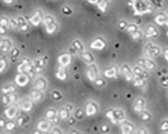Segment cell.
<instances>
[{"label": "cell", "instance_id": "obj_35", "mask_svg": "<svg viewBox=\"0 0 168 134\" xmlns=\"http://www.w3.org/2000/svg\"><path fill=\"white\" fill-rule=\"evenodd\" d=\"M54 116V112L52 111H48V113H47V117L48 118H52Z\"/></svg>", "mask_w": 168, "mask_h": 134}, {"label": "cell", "instance_id": "obj_34", "mask_svg": "<svg viewBox=\"0 0 168 134\" xmlns=\"http://www.w3.org/2000/svg\"><path fill=\"white\" fill-rule=\"evenodd\" d=\"M5 62L3 61V60H1V61H0V72L2 71L5 68Z\"/></svg>", "mask_w": 168, "mask_h": 134}, {"label": "cell", "instance_id": "obj_16", "mask_svg": "<svg viewBox=\"0 0 168 134\" xmlns=\"http://www.w3.org/2000/svg\"><path fill=\"white\" fill-rule=\"evenodd\" d=\"M40 20L41 18L40 14H39L38 12H36V14L30 18V20L33 25H34V26H38V25L40 24Z\"/></svg>", "mask_w": 168, "mask_h": 134}, {"label": "cell", "instance_id": "obj_20", "mask_svg": "<svg viewBox=\"0 0 168 134\" xmlns=\"http://www.w3.org/2000/svg\"><path fill=\"white\" fill-rule=\"evenodd\" d=\"M32 103L31 101H29V100H26V101H24L22 103L21 107L24 111H28L32 108Z\"/></svg>", "mask_w": 168, "mask_h": 134}, {"label": "cell", "instance_id": "obj_48", "mask_svg": "<svg viewBox=\"0 0 168 134\" xmlns=\"http://www.w3.org/2000/svg\"><path fill=\"white\" fill-rule=\"evenodd\" d=\"M4 1L6 2V3H11L12 0H4Z\"/></svg>", "mask_w": 168, "mask_h": 134}, {"label": "cell", "instance_id": "obj_30", "mask_svg": "<svg viewBox=\"0 0 168 134\" xmlns=\"http://www.w3.org/2000/svg\"><path fill=\"white\" fill-rule=\"evenodd\" d=\"M132 39L136 40L139 39L141 38V33L139 31L136 30V32L132 33Z\"/></svg>", "mask_w": 168, "mask_h": 134}, {"label": "cell", "instance_id": "obj_19", "mask_svg": "<svg viewBox=\"0 0 168 134\" xmlns=\"http://www.w3.org/2000/svg\"><path fill=\"white\" fill-rule=\"evenodd\" d=\"M50 126H51V124L47 122V121H43L38 124V129L42 131H46L49 129Z\"/></svg>", "mask_w": 168, "mask_h": 134}, {"label": "cell", "instance_id": "obj_40", "mask_svg": "<svg viewBox=\"0 0 168 134\" xmlns=\"http://www.w3.org/2000/svg\"><path fill=\"white\" fill-rule=\"evenodd\" d=\"M0 23H1V26H5L6 24H7V22L5 20H2Z\"/></svg>", "mask_w": 168, "mask_h": 134}, {"label": "cell", "instance_id": "obj_42", "mask_svg": "<svg viewBox=\"0 0 168 134\" xmlns=\"http://www.w3.org/2000/svg\"><path fill=\"white\" fill-rule=\"evenodd\" d=\"M15 99H16V97L14 95H12L11 97H10V100H11V101H14V100H15Z\"/></svg>", "mask_w": 168, "mask_h": 134}, {"label": "cell", "instance_id": "obj_39", "mask_svg": "<svg viewBox=\"0 0 168 134\" xmlns=\"http://www.w3.org/2000/svg\"><path fill=\"white\" fill-rule=\"evenodd\" d=\"M14 124H12V123H9L7 125V127H8V129H13L14 128Z\"/></svg>", "mask_w": 168, "mask_h": 134}, {"label": "cell", "instance_id": "obj_8", "mask_svg": "<svg viewBox=\"0 0 168 134\" xmlns=\"http://www.w3.org/2000/svg\"><path fill=\"white\" fill-rule=\"evenodd\" d=\"M144 106L145 100L141 98H139L136 100V103L134 106V109L136 112H142L143 110Z\"/></svg>", "mask_w": 168, "mask_h": 134}, {"label": "cell", "instance_id": "obj_37", "mask_svg": "<svg viewBox=\"0 0 168 134\" xmlns=\"http://www.w3.org/2000/svg\"><path fill=\"white\" fill-rule=\"evenodd\" d=\"M84 58L86 60H88V61H90V60H91V56H90V54H84Z\"/></svg>", "mask_w": 168, "mask_h": 134}, {"label": "cell", "instance_id": "obj_33", "mask_svg": "<svg viewBox=\"0 0 168 134\" xmlns=\"http://www.w3.org/2000/svg\"><path fill=\"white\" fill-rule=\"evenodd\" d=\"M36 89H41L42 88L44 87V83H43V81H39L38 83L36 84Z\"/></svg>", "mask_w": 168, "mask_h": 134}, {"label": "cell", "instance_id": "obj_45", "mask_svg": "<svg viewBox=\"0 0 168 134\" xmlns=\"http://www.w3.org/2000/svg\"><path fill=\"white\" fill-rule=\"evenodd\" d=\"M139 133H147V131L146 130H144V129H142V131H141V129Z\"/></svg>", "mask_w": 168, "mask_h": 134}, {"label": "cell", "instance_id": "obj_1", "mask_svg": "<svg viewBox=\"0 0 168 134\" xmlns=\"http://www.w3.org/2000/svg\"><path fill=\"white\" fill-rule=\"evenodd\" d=\"M132 7L134 8L135 15H142L151 12L150 5L144 0H134Z\"/></svg>", "mask_w": 168, "mask_h": 134}, {"label": "cell", "instance_id": "obj_5", "mask_svg": "<svg viewBox=\"0 0 168 134\" xmlns=\"http://www.w3.org/2000/svg\"><path fill=\"white\" fill-rule=\"evenodd\" d=\"M121 129L122 133L129 134L133 131L134 127L131 123L128 122H124L121 125Z\"/></svg>", "mask_w": 168, "mask_h": 134}, {"label": "cell", "instance_id": "obj_10", "mask_svg": "<svg viewBox=\"0 0 168 134\" xmlns=\"http://www.w3.org/2000/svg\"><path fill=\"white\" fill-rule=\"evenodd\" d=\"M59 62L62 66H67L71 62V58L70 56L68 54H64L59 58Z\"/></svg>", "mask_w": 168, "mask_h": 134}, {"label": "cell", "instance_id": "obj_43", "mask_svg": "<svg viewBox=\"0 0 168 134\" xmlns=\"http://www.w3.org/2000/svg\"><path fill=\"white\" fill-rule=\"evenodd\" d=\"M88 1H90V3H96L98 1V0H88Z\"/></svg>", "mask_w": 168, "mask_h": 134}, {"label": "cell", "instance_id": "obj_32", "mask_svg": "<svg viewBox=\"0 0 168 134\" xmlns=\"http://www.w3.org/2000/svg\"><path fill=\"white\" fill-rule=\"evenodd\" d=\"M119 26L121 30H124V29H126V27H127V24H126V21L125 22H124V21H121V22H120Z\"/></svg>", "mask_w": 168, "mask_h": 134}, {"label": "cell", "instance_id": "obj_17", "mask_svg": "<svg viewBox=\"0 0 168 134\" xmlns=\"http://www.w3.org/2000/svg\"><path fill=\"white\" fill-rule=\"evenodd\" d=\"M88 77L89 79H90V81H94L96 79V77H97V75H96V70H95L94 68H93V67H91L88 69Z\"/></svg>", "mask_w": 168, "mask_h": 134}, {"label": "cell", "instance_id": "obj_38", "mask_svg": "<svg viewBox=\"0 0 168 134\" xmlns=\"http://www.w3.org/2000/svg\"><path fill=\"white\" fill-rule=\"evenodd\" d=\"M164 57L165 60L168 61V49H166L164 50Z\"/></svg>", "mask_w": 168, "mask_h": 134}, {"label": "cell", "instance_id": "obj_36", "mask_svg": "<svg viewBox=\"0 0 168 134\" xmlns=\"http://www.w3.org/2000/svg\"><path fill=\"white\" fill-rule=\"evenodd\" d=\"M61 116L63 119H65V117H67V112H66L65 110L62 111L61 113Z\"/></svg>", "mask_w": 168, "mask_h": 134}, {"label": "cell", "instance_id": "obj_11", "mask_svg": "<svg viewBox=\"0 0 168 134\" xmlns=\"http://www.w3.org/2000/svg\"><path fill=\"white\" fill-rule=\"evenodd\" d=\"M115 118L117 122H123L125 120V115L121 110H116L114 111Z\"/></svg>", "mask_w": 168, "mask_h": 134}, {"label": "cell", "instance_id": "obj_41", "mask_svg": "<svg viewBox=\"0 0 168 134\" xmlns=\"http://www.w3.org/2000/svg\"><path fill=\"white\" fill-rule=\"evenodd\" d=\"M96 84L97 85H99V86H100V85H101L103 84V81H101V80H97V81H96Z\"/></svg>", "mask_w": 168, "mask_h": 134}, {"label": "cell", "instance_id": "obj_21", "mask_svg": "<svg viewBox=\"0 0 168 134\" xmlns=\"http://www.w3.org/2000/svg\"><path fill=\"white\" fill-rule=\"evenodd\" d=\"M106 117L108 118H109L110 119V121L112 122L113 123H117V119L115 118V113H114V111H108L106 113Z\"/></svg>", "mask_w": 168, "mask_h": 134}, {"label": "cell", "instance_id": "obj_13", "mask_svg": "<svg viewBox=\"0 0 168 134\" xmlns=\"http://www.w3.org/2000/svg\"><path fill=\"white\" fill-rule=\"evenodd\" d=\"M117 74V70L115 67H112L109 69H107L104 71V75L105 77H108V78H112L115 77Z\"/></svg>", "mask_w": 168, "mask_h": 134}, {"label": "cell", "instance_id": "obj_28", "mask_svg": "<svg viewBox=\"0 0 168 134\" xmlns=\"http://www.w3.org/2000/svg\"><path fill=\"white\" fill-rule=\"evenodd\" d=\"M141 118H142V120H143V121H148L150 119L151 116L148 112H143Z\"/></svg>", "mask_w": 168, "mask_h": 134}, {"label": "cell", "instance_id": "obj_2", "mask_svg": "<svg viewBox=\"0 0 168 134\" xmlns=\"http://www.w3.org/2000/svg\"><path fill=\"white\" fill-rule=\"evenodd\" d=\"M160 49L152 44H148L145 48V54L149 57H156L160 54Z\"/></svg>", "mask_w": 168, "mask_h": 134}, {"label": "cell", "instance_id": "obj_24", "mask_svg": "<svg viewBox=\"0 0 168 134\" xmlns=\"http://www.w3.org/2000/svg\"><path fill=\"white\" fill-rule=\"evenodd\" d=\"M126 30L130 33H133L137 30V27L134 24H130L126 27Z\"/></svg>", "mask_w": 168, "mask_h": 134}, {"label": "cell", "instance_id": "obj_18", "mask_svg": "<svg viewBox=\"0 0 168 134\" xmlns=\"http://www.w3.org/2000/svg\"><path fill=\"white\" fill-rule=\"evenodd\" d=\"M143 71L144 70H143V69L141 68L139 66H135L133 68H132L133 74L135 75L136 77H141Z\"/></svg>", "mask_w": 168, "mask_h": 134}, {"label": "cell", "instance_id": "obj_15", "mask_svg": "<svg viewBox=\"0 0 168 134\" xmlns=\"http://www.w3.org/2000/svg\"><path fill=\"white\" fill-rule=\"evenodd\" d=\"M96 107L92 103H89L86 107V113L88 116H92L96 113Z\"/></svg>", "mask_w": 168, "mask_h": 134}, {"label": "cell", "instance_id": "obj_47", "mask_svg": "<svg viewBox=\"0 0 168 134\" xmlns=\"http://www.w3.org/2000/svg\"><path fill=\"white\" fill-rule=\"evenodd\" d=\"M107 129H108V127H107V126H106V125L102 127V130H104V131H106Z\"/></svg>", "mask_w": 168, "mask_h": 134}, {"label": "cell", "instance_id": "obj_23", "mask_svg": "<svg viewBox=\"0 0 168 134\" xmlns=\"http://www.w3.org/2000/svg\"><path fill=\"white\" fill-rule=\"evenodd\" d=\"M57 77L59 79H61V80H63V79H65L66 75L65 73V70H64L63 68H59V71L57 73Z\"/></svg>", "mask_w": 168, "mask_h": 134}, {"label": "cell", "instance_id": "obj_31", "mask_svg": "<svg viewBox=\"0 0 168 134\" xmlns=\"http://www.w3.org/2000/svg\"><path fill=\"white\" fill-rule=\"evenodd\" d=\"M161 129L162 131H168V121H164L161 125Z\"/></svg>", "mask_w": 168, "mask_h": 134}, {"label": "cell", "instance_id": "obj_14", "mask_svg": "<svg viewBox=\"0 0 168 134\" xmlns=\"http://www.w3.org/2000/svg\"><path fill=\"white\" fill-rule=\"evenodd\" d=\"M165 20H166V16L163 15V14H159L155 18V22L159 26H163L165 24Z\"/></svg>", "mask_w": 168, "mask_h": 134}, {"label": "cell", "instance_id": "obj_6", "mask_svg": "<svg viewBox=\"0 0 168 134\" xmlns=\"http://www.w3.org/2000/svg\"><path fill=\"white\" fill-rule=\"evenodd\" d=\"M105 46V43L101 39H97L94 42L91 44L90 47L92 49L96 50H102Z\"/></svg>", "mask_w": 168, "mask_h": 134}, {"label": "cell", "instance_id": "obj_7", "mask_svg": "<svg viewBox=\"0 0 168 134\" xmlns=\"http://www.w3.org/2000/svg\"><path fill=\"white\" fill-rule=\"evenodd\" d=\"M143 65L145 68L148 69L149 70H152L155 68V63L153 60L151 58H145V60H142Z\"/></svg>", "mask_w": 168, "mask_h": 134}, {"label": "cell", "instance_id": "obj_44", "mask_svg": "<svg viewBox=\"0 0 168 134\" xmlns=\"http://www.w3.org/2000/svg\"><path fill=\"white\" fill-rule=\"evenodd\" d=\"M165 16H166V20H165V24H166L167 26H168V12H167V15Z\"/></svg>", "mask_w": 168, "mask_h": 134}, {"label": "cell", "instance_id": "obj_29", "mask_svg": "<svg viewBox=\"0 0 168 134\" xmlns=\"http://www.w3.org/2000/svg\"><path fill=\"white\" fill-rule=\"evenodd\" d=\"M40 97H41V95L39 92L34 91L32 93V98L35 100H38L40 98Z\"/></svg>", "mask_w": 168, "mask_h": 134}, {"label": "cell", "instance_id": "obj_25", "mask_svg": "<svg viewBox=\"0 0 168 134\" xmlns=\"http://www.w3.org/2000/svg\"><path fill=\"white\" fill-rule=\"evenodd\" d=\"M106 7H107V3L105 1H101L99 2L98 8L101 12H105Z\"/></svg>", "mask_w": 168, "mask_h": 134}, {"label": "cell", "instance_id": "obj_27", "mask_svg": "<svg viewBox=\"0 0 168 134\" xmlns=\"http://www.w3.org/2000/svg\"><path fill=\"white\" fill-rule=\"evenodd\" d=\"M161 83L163 87H168V77L167 76H163L161 77Z\"/></svg>", "mask_w": 168, "mask_h": 134}, {"label": "cell", "instance_id": "obj_46", "mask_svg": "<svg viewBox=\"0 0 168 134\" xmlns=\"http://www.w3.org/2000/svg\"><path fill=\"white\" fill-rule=\"evenodd\" d=\"M5 32V30H3V28H0V33H4Z\"/></svg>", "mask_w": 168, "mask_h": 134}, {"label": "cell", "instance_id": "obj_4", "mask_svg": "<svg viewBox=\"0 0 168 134\" xmlns=\"http://www.w3.org/2000/svg\"><path fill=\"white\" fill-rule=\"evenodd\" d=\"M158 35V31L156 30L153 26H149L146 29V34L145 36L147 38H155Z\"/></svg>", "mask_w": 168, "mask_h": 134}, {"label": "cell", "instance_id": "obj_9", "mask_svg": "<svg viewBox=\"0 0 168 134\" xmlns=\"http://www.w3.org/2000/svg\"><path fill=\"white\" fill-rule=\"evenodd\" d=\"M16 82L20 86L26 85L28 82V79L25 75H20L16 77Z\"/></svg>", "mask_w": 168, "mask_h": 134}, {"label": "cell", "instance_id": "obj_26", "mask_svg": "<svg viewBox=\"0 0 168 134\" xmlns=\"http://www.w3.org/2000/svg\"><path fill=\"white\" fill-rule=\"evenodd\" d=\"M55 30V26L53 24L49 23V24H47V31L48 33H53Z\"/></svg>", "mask_w": 168, "mask_h": 134}, {"label": "cell", "instance_id": "obj_3", "mask_svg": "<svg viewBox=\"0 0 168 134\" xmlns=\"http://www.w3.org/2000/svg\"><path fill=\"white\" fill-rule=\"evenodd\" d=\"M122 72L123 73V75L125 77V79H126L127 81H130L132 79V77H133V72H132V70L130 68V67L128 66L127 64H124V66H122Z\"/></svg>", "mask_w": 168, "mask_h": 134}, {"label": "cell", "instance_id": "obj_49", "mask_svg": "<svg viewBox=\"0 0 168 134\" xmlns=\"http://www.w3.org/2000/svg\"><path fill=\"white\" fill-rule=\"evenodd\" d=\"M167 36L168 37V31H167Z\"/></svg>", "mask_w": 168, "mask_h": 134}, {"label": "cell", "instance_id": "obj_22", "mask_svg": "<svg viewBox=\"0 0 168 134\" xmlns=\"http://www.w3.org/2000/svg\"><path fill=\"white\" fill-rule=\"evenodd\" d=\"M144 79L141 78V77H136L134 82V87H141L144 85Z\"/></svg>", "mask_w": 168, "mask_h": 134}, {"label": "cell", "instance_id": "obj_12", "mask_svg": "<svg viewBox=\"0 0 168 134\" xmlns=\"http://www.w3.org/2000/svg\"><path fill=\"white\" fill-rule=\"evenodd\" d=\"M16 112H17V108L16 107H11L5 111V115L8 118L12 119L16 116Z\"/></svg>", "mask_w": 168, "mask_h": 134}]
</instances>
